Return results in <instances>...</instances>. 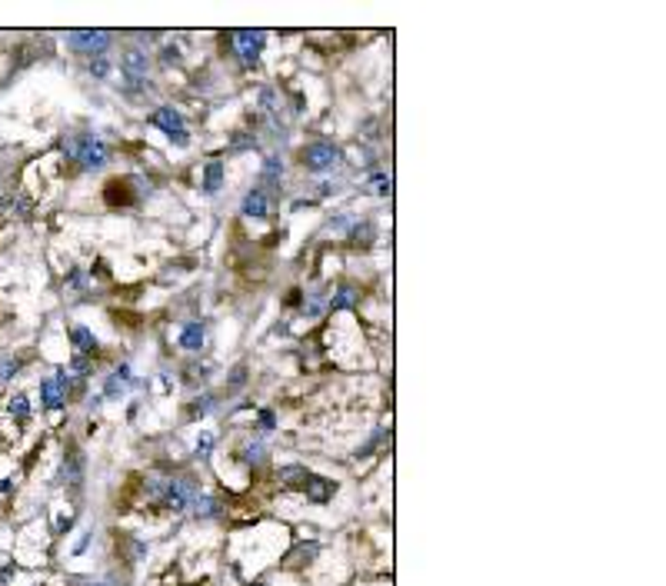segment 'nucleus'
Segmentation results:
<instances>
[{"label":"nucleus","instance_id":"1","mask_svg":"<svg viewBox=\"0 0 666 586\" xmlns=\"http://www.w3.org/2000/svg\"><path fill=\"white\" fill-rule=\"evenodd\" d=\"M63 153H67V160H77L84 170H100L107 164V157H110V151H107V144L100 137H67L63 140Z\"/></svg>","mask_w":666,"mask_h":586},{"label":"nucleus","instance_id":"2","mask_svg":"<svg viewBox=\"0 0 666 586\" xmlns=\"http://www.w3.org/2000/svg\"><path fill=\"white\" fill-rule=\"evenodd\" d=\"M343 160V151L336 147V144H330V140H313V144H307L300 153V164L310 170V174H327V170H333V167Z\"/></svg>","mask_w":666,"mask_h":586},{"label":"nucleus","instance_id":"3","mask_svg":"<svg viewBox=\"0 0 666 586\" xmlns=\"http://www.w3.org/2000/svg\"><path fill=\"white\" fill-rule=\"evenodd\" d=\"M67 44L74 54H84V57H104L110 44H114V33L110 31H74L67 33Z\"/></svg>","mask_w":666,"mask_h":586},{"label":"nucleus","instance_id":"4","mask_svg":"<svg viewBox=\"0 0 666 586\" xmlns=\"http://www.w3.org/2000/svg\"><path fill=\"white\" fill-rule=\"evenodd\" d=\"M150 123L153 127H160V130L170 137L173 147H190V134H187V127H183V117H180L177 107H157Z\"/></svg>","mask_w":666,"mask_h":586},{"label":"nucleus","instance_id":"5","mask_svg":"<svg viewBox=\"0 0 666 586\" xmlns=\"http://www.w3.org/2000/svg\"><path fill=\"white\" fill-rule=\"evenodd\" d=\"M197 493H200L197 483L190 480V477H170V480H166L164 496H160V503H164L166 510L183 513L190 503H194V496H197Z\"/></svg>","mask_w":666,"mask_h":586},{"label":"nucleus","instance_id":"6","mask_svg":"<svg viewBox=\"0 0 666 586\" xmlns=\"http://www.w3.org/2000/svg\"><path fill=\"white\" fill-rule=\"evenodd\" d=\"M263 47H267V33L263 31H237L233 33V50H237V57H240L243 67H257Z\"/></svg>","mask_w":666,"mask_h":586},{"label":"nucleus","instance_id":"7","mask_svg":"<svg viewBox=\"0 0 666 586\" xmlns=\"http://www.w3.org/2000/svg\"><path fill=\"white\" fill-rule=\"evenodd\" d=\"M67 390H70V373H50L40 383V400H44V410H61L63 400H67Z\"/></svg>","mask_w":666,"mask_h":586},{"label":"nucleus","instance_id":"8","mask_svg":"<svg viewBox=\"0 0 666 586\" xmlns=\"http://www.w3.org/2000/svg\"><path fill=\"white\" fill-rule=\"evenodd\" d=\"M121 70L130 84H140V80L147 77V70H150V54H147L144 47H127L121 57Z\"/></svg>","mask_w":666,"mask_h":586},{"label":"nucleus","instance_id":"9","mask_svg":"<svg viewBox=\"0 0 666 586\" xmlns=\"http://www.w3.org/2000/svg\"><path fill=\"white\" fill-rule=\"evenodd\" d=\"M70 344H74V353H77V357H87V353H97L100 340L93 337L91 327H84V323H74V327H70Z\"/></svg>","mask_w":666,"mask_h":586},{"label":"nucleus","instance_id":"10","mask_svg":"<svg viewBox=\"0 0 666 586\" xmlns=\"http://www.w3.org/2000/svg\"><path fill=\"white\" fill-rule=\"evenodd\" d=\"M333 490H336V483L327 480V477H307V483H303V493H307L310 503H327Z\"/></svg>","mask_w":666,"mask_h":586},{"label":"nucleus","instance_id":"11","mask_svg":"<svg viewBox=\"0 0 666 586\" xmlns=\"http://www.w3.org/2000/svg\"><path fill=\"white\" fill-rule=\"evenodd\" d=\"M130 383H134V376H130V367L123 363V367H117L114 373L107 376V383H104V396H107V400H117V396H121V393L127 390Z\"/></svg>","mask_w":666,"mask_h":586},{"label":"nucleus","instance_id":"12","mask_svg":"<svg viewBox=\"0 0 666 586\" xmlns=\"http://www.w3.org/2000/svg\"><path fill=\"white\" fill-rule=\"evenodd\" d=\"M267 207H270V203H267V194H263L260 187H254L250 194L243 196L240 213L243 217H254V220H263V217H267Z\"/></svg>","mask_w":666,"mask_h":586},{"label":"nucleus","instance_id":"13","mask_svg":"<svg viewBox=\"0 0 666 586\" xmlns=\"http://www.w3.org/2000/svg\"><path fill=\"white\" fill-rule=\"evenodd\" d=\"M57 480H61V483H80V480H84V456H80L77 450H70L67 456H63Z\"/></svg>","mask_w":666,"mask_h":586},{"label":"nucleus","instance_id":"14","mask_svg":"<svg viewBox=\"0 0 666 586\" xmlns=\"http://www.w3.org/2000/svg\"><path fill=\"white\" fill-rule=\"evenodd\" d=\"M224 187V160H207L203 167V194H217Z\"/></svg>","mask_w":666,"mask_h":586},{"label":"nucleus","instance_id":"15","mask_svg":"<svg viewBox=\"0 0 666 586\" xmlns=\"http://www.w3.org/2000/svg\"><path fill=\"white\" fill-rule=\"evenodd\" d=\"M357 303H360V290H357V286H340L330 297V310L333 314H336V310H353Z\"/></svg>","mask_w":666,"mask_h":586},{"label":"nucleus","instance_id":"16","mask_svg":"<svg viewBox=\"0 0 666 586\" xmlns=\"http://www.w3.org/2000/svg\"><path fill=\"white\" fill-rule=\"evenodd\" d=\"M180 346L183 350H190V353H197L200 346H203V323H200V320L187 323V327L180 330Z\"/></svg>","mask_w":666,"mask_h":586},{"label":"nucleus","instance_id":"17","mask_svg":"<svg viewBox=\"0 0 666 586\" xmlns=\"http://www.w3.org/2000/svg\"><path fill=\"white\" fill-rule=\"evenodd\" d=\"M190 507H194V516H197V520H213V516H220V503H217L213 496H200L197 493Z\"/></svg>","mask_w":666,"mask_h":586},{"label":"nucleus","instance_id":"18","mask_svg":"<svg viewBox=\"0 0 666 586\" xmlns=\"http://www.w3.org/2000/svg\"><path fill=\"white\" fill-rule=\"evenodd\" d=\"M277 477H280V483H284V486H303L310 473H307V466H297V463H293V466H280V473H277Z\"/></svg>","mask_w":666,"mask_h":586},{"label":"nucleus","instance_id":"19","mask_svg":"<svg viewBox=\"0 0 666 586\" xmlns=\"http://www.w3.org/2000/svg\"><path fill=\"white\" fill-rule=\"evenodd\" d=\"M10 417H14L17 423L31 420V400H27V393H14V396H10Z\"/></svg>","mask_w":666,"mask_h":586},{"label":"nucleus","instance_id":"20","mask_svg":"<svg viewBox=\"0 0 666 586\" xmlns=\"http://www.w3.org/2000/svg\"><path fill=\"white\" fill-rule=\"evenodd\" d=\"M350 240L364 243V247H366V243H373V240H377V226L366 224V220H364V224H353V226H350Z\"/></svg>","mask_w":666,"mask_h":586},{"label":"nucleus","instance_id":"21","mask_svg":"<svg viewBox=\"0 0 666 586\" xmlns=\"http://www.w3.org/2000/svg\"><path fill=\"white\" fill-rule=\"evenodd\" d=\"M260 174H263V180H267V183H280V177H284V164H280V157H267Z\"/></svg>","mask_w":666,"mask_h":586},{"label":"nucleus","instance_id":"22","mask_svg":"<svg viewBox=\"0 0 666 586\" xmlns=\"http://www.w3.org/2000/svg\"><path fill=\"white\" fill-rule=\"evenodd\" d=\"M366 187H370V194L387 196V194H390V177H387V174H373V177L366 180Z\"/></svg>","mask_w":666,"mask_h":586},{"label":"nucleus","instance_id":"23","mask_svg":"<svg viewBox=\"0 0 666 586\" xmlns=\"http://www.w3.org/2000/svg\"><path fill=\"white\" fill-rule=\"evenodd\" d=\"M213 410V396H197L194 400V406H190V420H200V417H207Z\"/></svg>","mask_w":666,"mask_h":586},{"label":"nucleus","instance_id":"24","mask_svg":"<svg viewBox=\"0 0 666 586\" xmlns=\"http://www.w3.org/2000/svg\"><path fill=\"white\" fill-rule=\"evenodd\" d=\"M166 480H170V477H147V496H150V500H160L166 490Z\"/></svg>","mask_w":666,"mask_h":586},{"label":"nucleus","instance_id":"25","mask_svg":"<svg viewBox=\"0 0 666 586\" xmlns=\"http://www.w3.org/2000/svg\"><path fill=\"white\" fill-rule=\"evenodd\" d=\"M107 74H110V61H107V54H104V57H91V77H93V80H104Z\"/></svg>","mask_w":666,"mask_h":586},{"label":"nucleus","instance_id":"26","mask_svg":"<svg viewBox=\"0 0 666 586\" xmlns=\"http://www.w3.org/2000/svg\"><path fill=\"white\" fill-rule=\"evenodd\" d=\"M17 367H20V363H17L14 357H3V360H0V387H3L7 380H14V376H17Z\"/></svg>","mask_w":666,"mask_h":586},{"label":"nucleus","instance_id":"27","mask_svg":"<svg viewBox=\"0 0 666 586\" xmlns=\"http://www.w3.org/2000/svg\"><path fill=\"white\" fill-rule=\"evenodd\" d=\"M383 436H387V426H380L377 433H373V436H370V440H366V443H364V450L357 453V456H370V450H377V447H380V440H383Z\"/></svg>","mask_w":666,"mask_h":586},{"label":"nucleus","instance_id":"28","mask_svg":"<svg viewBox=\"0 0 666 586\" xmlns=\"http://www.w3.org/2000/svg\"><path fill=\"white\" fill-rule=\"evenodd\" d=\"M263 453H267V450H263V443H254V447H247V450H243V460H247V463H260V460H263Z\"/></svg>","mask_w":666,"mask_h":586},{"label":"nucleus","instance_id":"29","mask_svg":"<svg viewBox=\"0 0 666 586\" xmlns=\"http://www.w3.org/2000/svg\"><path fill=\"white\" fill-rule=\"evenodd\" d=\"M260 430H277V413L273 410H260Z\"/></svg>","mask_w":666,"mask_h":586},{"label":"nucleus","instance_id":"30","mask_svg":"<svg viewBox=\"0 0 666 586\" xmlns=\"http://www.w3.org/2000/svg\"><path fill=\"white\" fill-rule=\"evenodd\" d=\"M70 370H74L77 376H87V373H91V363H87V357H77V353H74V360H70Z\"/></svg>","mask_w":666,"mask_h":586},{"label":"nucleus","instance_id":"31","mask_svg":"<svg viewBox=\"0 0 666 586\" xmlns=\"http://www.w3.org/2000/svg\"><path fill=\"white\" fill-rule=\"evenodd\" d=\"M213 443H217V440H213V433H200V440H197V453H200V456H207V453L213 450Z\"/></svg>","mask_w":666,"mask_h":586},{"label":"nucleus","instance_id":"32","mask_svg":"<svg viewBox=\"0 0 666 586\" xmlns=\"http://www.w3.org/2000/svg\"><path fill=\"white\" fill-rule=\"evenodd\" d=\"M91 537H93V530H84V537L77 540V546H74V556H84L87 553V546H91Z\"/></svg>","mask_w":666,"mask_h":586},{"label":"nucleus","instance_id":"33","mask_svg":"<svg viewBox=\"0 0 666 586\" xmlns=\"http://www.w3.org/2000/svg\"><path fill=\"white\" fill-rule=\"evenodd\" d=\"M160 54H164V57H160L164 63H177V61H180V50H177V47H164Z\"/></svg>","mask_w":666,"mask_h":586},{"label":"nucleus","instance_id":"34","mask_svg":"<svg viewBox=\"0 0 666 586\" xmlns=\"http://www.w3.org/2000/svg\"><path fill=\"white\" fill-rule=\"evenodd\" d=\"M233 151H243V147H257V140L254 137H233V144H230Z\"/></svg>","mask_w":666,"mask_h":586},{"label":"nucleus","instance_id":"35","mask_svg":"<svg viewBox=\"0 0 666 586\" xmlns=\"http://www.w3.org/2000/svg\"><path fill=\"white\" fill-rule=\"evenodd\" d=\"M70 286H84V277H80V270L70 273Z\"/></svg>","mask_w":666,"mask_h":586},{"label":"nucleus","instance_id":"36","mask_svg":"<svg viewBox=\"0 0 666 586\" xmlns=\"http://www.w3.org/2000/svg\"><path fill=\"white\" fill-rule=\"evenodd\" d=\"M10 490H14V483H10V480H3V483H0V493H10Z\"/></svg>","mask_w":666,"mask_h":586},{"label":"nucleus","instance_id":"37","mask_svg":"<svg viewBox=\"0 0 666 586\" xmlns=\"http://www.w3.org/2000/svg\"><path fill=\"white\" fill-rule=\"evenodd\" d=\"M93 586H100V583H93Z\"/></svg>","mask_w":666,"mask_h":586}]
</instances>
